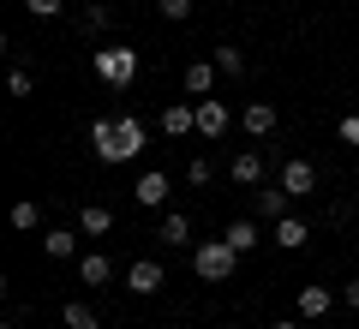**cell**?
I'll use <instances>...</instances> for the list:
<instances>
[{
	"mask_svg": "<svg viewBox=\"0 0 359 329\" xmlns=\"http://www.w3.org/2000/svg\"><path fill=\"white\" fill-rule=\"evenodd\" d=\"M228 180H233V186H264V156H257V150H240V156L228 162Z\"/></svg>",
	"mask_w": 359,
	"mask_h": 329,
	"instance_id": "7c38bea8",
	"label": "cell"
},
{
	"mask_svg": "<svg viewBox=\"0 0 359 329\" xmlns=\"http://www.w3.org/2000/svg\"><path fill=\"white\" fill-rule=\"evenodd\" d=\"M210 60H216V72H228V78H240V72H245V54H240V48H228V42H222V48H210Z\"/></svg>",
	"mask_w": 359,
	"mask_h": 329,
	"instance_id": "7402d4cb",
	"label": "cell"
},
{
	"mask_svg": "<svg viewBox=\"0 0 359 329\" xmlns=\"http://www.w3.org/2000/svg\"><path fill=\"white\" fill-rule=\"evenodd\" d=\"M341 305H353V311H359V281H341Z\"/></svg>",
	"mask_w": 359,
	"mask_h": 329,
	"instance_id": "f1b7e54d",
	"label": "cell"
},
{
	"mask_svg": "<svg viewBox=\"0 0 359 329\" xmlns=\"http://www.w3.org/2000/svg\"><path fill=\"white\" fill-rule=\"evenodd\" d=\"M84 30H108V6H84Z\"/></svg>",
	"mask_w": 359,
	"mask_h": 329,
	"instance_id": "4316f807",
	"label": "cell"
},
{
	"mask_svg": "<svg viewBox=\"0 0 359 329\" xmlns=\"http://www.w3.org/2000/svg\"><path fill=\"white\" fill-rule=\"evenodd\" d=\"M162 264H156V257H132V264H126V288L132 293H138V300H150V293H162Z\"/></svg>",
	"mask_w": 359,
	"mask_h": 329,
	"instance_id": "5b68a950",
	"label": "cell"
},
{
	"mask_svg": "<svg viewBox=\"0 0 359 329\" xmlns=\"http://www.w3.org/2000/svg\"><path fill=\"white\" fill-rule=\"evenodd\" d=\"M90 66H96V78H102L108 90H126L132 78H138V48H96Z\"/></svg>",
	"mask_w": 359,
	"mask_h": 329,
	"instance_id": "3957f363",
	"label": "cell"
},
{
	"mask_svg": "<svg viewBox=\"0 0 359 329\" xmlns=\"http://www.w3.org/2000/svg\"><path fill=\"white\" fill-rule=\"evenodd\" d=\"M156 126H162V138H174V144L192 138V132H198V102H168Z\"/></svg>",
	"mask_w": 359,
	"mask_h": 329,
	"instance_id": "277c9868",
	"label": "cell"
},
{
	"mask_svg": "<svg viewBox=\"0 0 359 329\" xmlns=\"http://www.w3.org/2000/svg\"><path fill=\"white\" fill-rule=\"evenodd\" d=\"M6 90H13V96H36V78H30L25 66H13V72H6Z\"/></svg>",
	"mask_w": 359,
	"mask_h": 329,
	"instance_id": "603a6c76",
	"label": "cell"
},
{
	"mask_svg": "<svg viewBox=\"0 0 359 329\" xmlns=\"http://www.w3.org/2000/svg\"><path fill=\"white\" fill-rule=\"evenodd\" d=\"M78 281H84V288H108V281H114V264H108L102 252H78Z\"/></svg>",
	"mask_w": 359,
	"mask_h": 329,
	"instance_id": "8fae6325",
	"label": "cell"
},
{
	"mask_svg": "<svg viewBox=\"0 0 359 329\" xmlns=\"http://www.w3.org/2000/svg\"><path fill=\"white\" fill-rule=\"evenodd\" d=\"M276 186H282L287 198H311V192H318V168H311L306 156H294V162L282 168V180H276Z\"/></svg>",
	"mask_w": 359,
	"mask_h": 329,
	"instance_id": "8992f818",
	"label": "cell"
},
{
	"mask_svg": "<svg viewBox=\"0 0 359 329\" xmlns=\"http://www.w3.org/2000/svg\"><path fill=\"white\" fill-rule=\"evenodd\" d=\"M198 138H228V108H222V96H198Z\"/></svg>",
	"mask_w": 359,
	"mask_h": 329,
	"instance_id": "ba28073f",
	"label": "cell"
},
{
	"mask_svg": "<svg viewBox=\"0 0 359 329\" xmlns=\"http://www.w3.org/2000/svg\"><path fill=\"white\" fill-rule=\"evenodd\" d=\"M222 240H228L233 246V252H257V246H264V240H257V222H228V234H222Z\"/></svg>",
	"mask_w": 359,
	"mask_h": 329,
	"instance_id": "d6986e66",
	"label": "cell"
},
{
	"mask_svg": "<svg viewBox=\"0 0 359 329\" xmlns=\"http://www.w3.org/2000/svg\"><path fill=\"white\" fill-rule=\"evenodd\" d=\"M335 300H341L335 288H299V293H294V311H299V317H330Z\"/></svg>",
	"mask_w": 359,
	"mask_h": 329,
	"instance_id": "30bf717a",
	"label": "cell"
},
{
	"mask_svg": "<svg viewBox=\"0 0 359 329\" xmlns=\"http://www.w3.org/2000/svg\"><path fill=\"white\" fill-rule=\"evenodd\" d=\"M216 78H222V72H216V60H192L186 72H180V84H186V96L198 102V96H210V90H216Z\"/></svg>",
	"mask_w": 359,
	"mask_h": 329,
	"instance_id": "9c48e42d",
	"label": "cell"
},
{
	"mask_svg": "<svg viewBox=\"0 0 359 329\" xmlns=\"http://www.w3.org/2000/svg\"><path fill=\"white\" fill-rule=\"evenodd\" d=\"M60 6H66V0H25L30 18H60Z\"/></svg>",
	"mask_w": 359,
	"mask_h": 329,
	"instance_id": "d4e9b609",
	"label": "cell"
},
{
	"mask_svg": "<svg viewBox=\"0 0 359 329\" xmlns=\"http://www.w3.org/2000/svg\"><path fill=\"white\" fill-rule=\"evenodd\" d=\"M276 329H299V323H294V317H276Z\"/></svg>",
	"mask_w": 359,
	"mask_h": 329,
	"instance_id": "f546056e",
	"label": "cell"
},
{
	"mask_svg": "<svg viewBox=\"0 0 359 329\" xmlns=\"http://www.w3.org/2000/svg\"><path fill=\"white\" fill-rule=\"evenodd\" d=\"M156 13H162V18H174V25H180V18H192V0H156Z\"/></svg>",
	"mask_w": 359,
	"mask_h": 329,
	"instance_id": "cb8c5ba5",
	"label": "cell"
},
{
	"mask_svg": "<svg viewBox=\"0 0 359 329\" xmlns=\"http://www.w3.org/2000/svg\"><path fill=\"white\" fill-rule=\"evenodd\" d=\"M335 132H341V144H359V114H341V126H335Z\"/></svg>",
	"mask_w": 359,
	"mask_h": 329,
	"instance_id": "83f0119b",
	"label": "cell"
},
{
	"mask_svg": "<svg viewBox=\"0 0 359 329\" xmlns=\"http://www.w3.org/2000/svg\"><path fill=\"white\" fill-rule=\"evenodd\" d=\"M192 269H198V281H228L233 269H240V252H233L228 240H198Z\"/></svg>",
	"mask_w": 359,
	"mask_h": 329,
	"instance_id": "7a4b0ae2",
	"label": "cell"
},
{
	"mask_svg": "<svg viewBox=\"0 0 359 329\" xmlns=\"http://www.w3.org/2000/svg\"><path fill=\"white\" fill-rule=\"evenodd\" d=\"M42 252L48 257H78V228H48L42 234Z\"/></svg>",
	"mask_w": 359,
	"mask_h": 329,
	"instance_id": "e0dca14e",
	"label": "cell"
},
{
	"mask_svg": "<svg viewBox=\"0 0 359 329\" xmlns=\"http://www.w3.org/2000/svg\"><path fill=\"white\" fill-rule=\"evenodd\" d=\"M108 228H114V210H108V203H84V210H78V234H90V240H102Z\"/></svg>",
	"mask_w": 359,
	"mask_h": 329,
	"instance_id": "4fadbf2b",
	"label": "cell"
},
{
	"mask_svg": "<svg viewBox=\"0 0 359 329\" xmlns=\"http://www.w3.org/2000/svg\"><path fill=\"white\" fill-rule=\"evenodd\" d=\"M156 240H162V246H186V240H192V222H186L180 210H168L162 222H156Z\"/></svg>",
	"mask_w": 359,
	"mask_h": 329,
	"instance_id": "5bb4252c",
	"label": "cell"
},
{
	"mask_svg": "<svg viewBox=\"0 0 359 329\" xmlns=\"http://www.w3.org/2000/svg\"><path fill=\"white\" fill-rule=\"evenodd\" d=\"M287 203H294V198H287L282 186H264V192H257V215H264V222H282Z\"/></svg>",
	"mask_w": 359,
	"mask_h": 329,
	"instance_id": "ac0fdd59",
	"label": "cell"
},
{
	"mask_svg": "<svg viewBox=\"0 0 359 329\" xmlns=\"http://www.w3.org/2000/svg\"><path fill=\"white\" fill-rule=\"evenodd\" d=\"M306 240H311V228L299 222V215H282V222H276V246H282V252H299Z\"/></svg>",
	"mask_w": 359,
	"mask_h": 329,
	"instance_id": "2e32d148",
	"label": "cell"
},
{
	"mask_svg": "<svg viewBox=\"0 0 359 329\" xmlns=\"http://www.w3.org/2000/svg\"><path fill=\"white\" fill-rule=\"evenodd\" d=\"M186 180H192V186H210V180H216V168H210V162H204V156H198V162H192V168H186Z\"/></svg>",
	"mask_w": 359,
	"mask_h": 329,
	"instance_id": "484cf974",
	"label": "cell"
},
{
	"mask_svg": "<svg viewBox=\"0 0 359 329\" xmlns=\"http://www.w3.org/2000/svg\"><path fill=\"white\" fill-rule=\"evenodd\" d=\"M168 192H174V180H168L162 168H150V174H138V186H132V203H144V210H162Z\"/></svg>",
	"mask_w": 359,
	"mask_h": 329,
	"instance_id": "52a82bcc",
	"label": "cell"
},
{
	"mask_svg": "<svg viewBox=\"0 0 359 329\" xmlns=\"http://www.w3.org/2000/svg\"><path fill=\"white\" fill-rule=\"evenodd\" d=\"M60 317H66V329H102V323H96V311H90L84 300H66Z\"/></svg>",
	"mask_w": 359,
	"mask_h": 329,
	"instance_id": "44dd1931",
	"label": "cell"
},
{
	"mask_svg": "<svg viewBox=\"0 0 359 329\" xmlns=\"http://www.w3.org/2000/svg\"><path fill=\"white\" fill-rule=\"evenodd\" d=\"M13 228H18V234L42 228V203H36V198H18V203H13Z\"/></svg>",
	"mask_w": 359,
	"mask_h": 329,
	"instance_id": "ffe728a7",
	"label": "cell"
},
{
	"mask_svg": "<svg viewBox=\"0 0 359 329\" xmlns=\"http://www.w3.org/2000/svg\"><path fill=\"white\" fill-rule=\"evenodd\" d=\"M144 150H150V126H144L138 114H120V120H114V138L96 144V156H102L108 168H114V162H132V156H144Z\"/></svg>",
	"mask_w": 359,
	"mask_h": 329,
	"instance_id": "6da1fadb",
	"label": "cell"
},
{
	"mask_svg": "<svg viewBox=\"0 0 359 329\" xmlns=\"http://www.w3.org/2000/svg\"><path fill=\"white\" fill-rule=\"evenodd\" d=\"M240 126L252 132V138H269V132H276V108H269V102H252V108L240 114Z\"/></svg>",
	"mask_w": 359,
	"mask_h": 329,
	"instance_id": "9a60e30c",
	"label": "cell"
}]
</instances>
